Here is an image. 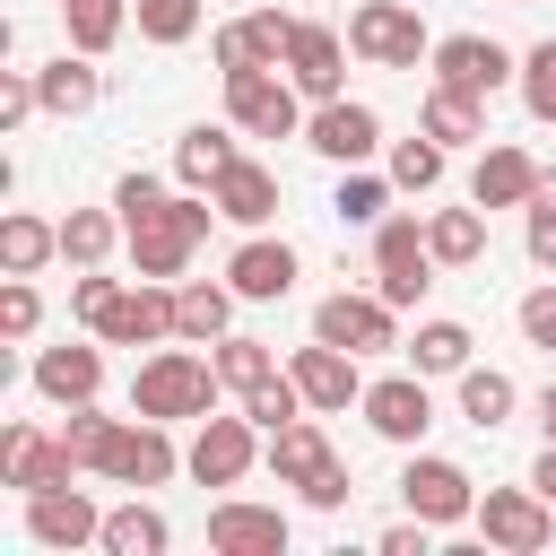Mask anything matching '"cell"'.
<instances>
[{
	"label": "cell",
	"mask_w": 556,
	"mask_h": 556,
	"mask_svg": "<svg viewBox=\"0 0 556 556\" xmlns=\"http://www.w3.org/2000/svg\"><path fill=\"white\" fill-rule=\"evenodd\" d=\"M217 391H226V374H217V356H200L191 339L182 348H156V356H139V374H130V417H165V426H200L208 408H217Z\"/></svg>",
	"instance_id": "1"
},
{
	"label": "cell",
	"mask_w": 556,
	"mask_h": 556,
	"mask_svg": "<svg viewBox=\"0 0 556 556\" xmlns=\"http://www.w3.org/2000/svg\"><path fill=\"white\" fill-rule=\"evenodd\" d=\"M208 217H217V200H200V191H165V200H156L148 217H130V235H122L130 269H139V278H182L191 252L208 243Z\"/></svg>",
	"instance_id": "2"
},
{
	"label": "cell",
	"mask_w": 556,
	"mask_h": 556,
	"mask_svg": "<svg viewBox=\"0 0 556 556\" xmlns=\"http://www.w3.org/2000/svg\"><path fill=\"white\" fill-rule=\"evenodd\" d=\"M348 52L374 61V70H417V61H434V35H426L417 0H356L348 9Z\"/></svg>",
	"instance_id": "3"
},
{
	"label": "cell",
	"mask_w": 556,
	"mask_h": 556,
	"mask_svg": "<svg viewBox=\"0 0 556 556\" xmlns=\"http://www.w3.org/2000/svg\"><path fill=\"white\" fill-rule=\"evenodd\" d=\"M226 122L243 130V139H304V87L287 78V70H243V78H226Z\"/></svg>",
	"instance_id": "4"
},
{
	"label": "cell",
	"mask_w": 556,
	"mask_h": 556,
	"mask_svg": "<svg viewBox=\"0 0 556 556\" xmlns=\"http://www.w3.org/2000/svg\"><path fill=\"white\" fill-rule=\"evenodd\" d=\"M434 243H426V217H382L374 226V295L382 304H426V287H434Z\"/></svg>",
	"instance_id": "5"
},
{
	"label": "cell",
	"mask_w": 556,
	"mask_h": 556,
	"mask_svg": "<svg viewBox=\"0 0 556 556\" xmlns=\"http://www.w3.org/2000/svg\"><path fill=\"white\" fill-rule=\"evenodd\" d=\"M400 504H408L417 521H434V530H460V521H478V478H469L460 460H443V452H408Z\"/></svg>",
	"instance_id": "6"
},
{
	"label": "cell",
	"mask_w": 556,
	"mask_h": 556,
	"mask_svg": "<svg viewBox=\"0 0 556 556\" xmlns=\"http://www.w3.org/2000/svg\"><path fill=\"white\" fill-rule=\"evenodd\" d=\"M261 452H269V434H261L243 408H235V417H217V408H208V417H200V434H191V452H182V469H191L200 486H243Z\"/></svg>",
	"instance_id": "7"
},
{
	"label": "cell",
	"mask_w": 556,
	"mask_h": 556,
	"mask_svg": "<svg viewBox=\"0 0 556 556\" xmlns=\"http://www.w3.org/2000/svg\"><path fill=\"white\" fill-rule=\"evenodd\" d=\"M478 539L486 547H504V556H539L547 539H556V504L521 478V486H486L478 495Z\"/></svg>",
	"instance_id": "8"
},
{
	"label": "cell",
	"mask_w": 556,
	"mask_h": 556,
	"mask_svg": "<svg viewBox=\"0 0 556 556\" xmlns=\"http://www.w3.org/2000/svg\"><path fill=\"white\" fill-rule=\"evenodd\" d=\"M295 26H304V17H287V9L226 17V26L208 35V61H217V78H243V70H287V43H295Z\"/></svg>",
	"instance_id": "9"
},
{
	"label": "cell",
	"mask_w": 556,
	"mask_h": 556,
	"mask_svg": "<svg viewBox=\"0 0 556 556\" xmlns=\"http://www.w3.org/2000/svg\"><path fill=\"white\" fill-rule=\"evenodd\" d=\"M26 539L52 547V556H78V547L104 539V504H96L78 478H70V486H35V495H26Z\"/></svg>",
	"instance_id": "10"
},
{
	"label": "cell",
	"mask_w": 556,
	"mask_h": 556,
	"mask_svg": "<svg viewBox=\"0 0 556 556\" xmlns=\"http://www.w3.org/2000/svg\"><path fill=\"white\" fill-rule=\"evenodd\" d=\"M313 339H330V348H348V356H382V348H400V304L339 287V295L313 304Z\"/></svg>",
	"instance_id": "11"
},
{
	"label": "cell",
	"mask_w": 556,
	"mask_h": 556,
	"mask_svg": "<svg viewBox=\"0 0 556 556\" xmlns=\"http://www.w3.org/2000/svg\"><path fill=\"white\" fill-rule=\"evenodd\" d=\"M96 339L104 348H156V339H174V287L165 278H122V295L96 313Z\"/></svg>",
	"instance_id": "12"
},
{
	"label": "cell",
	"mask_w": 556,
	"mask_h": 556,
	"mask_svg": "<svg viewBox=\"0 0 556 556\" xmlns=\"http://www.w3.org/2000/svg\"><path fill=\"white\" fill-rule=\"evenodd\" d=\"M365 426L382 434V443H400V452H417L426 443V426H434V391H426V374L408 365V374H382V382H365Z\"/></svg>",
	"instance_id": "13"
},
{
	"label": "cell",
	"mask_w": 556,
	"mask_h": 556,
	"mask_svg": "<svg viewBox=\"0 0 556 556\" xmlns=\"http://www.w3.org/2000/svg\"><path fill=\"white\" fill-rule=\"evenodd\" d=\"M434 87L504 96V87H521V61H513L495 35H443V43H434Z\"/></svg>",
	"instance_id": "14"
},
{
	"label": "cell",
	"mask_w": 556,
	"mask_h": 556,
	"mask_svg": "<svg viewBox=\"0 0 556 556\" xmlns=\"http://www.w3.org/2000/svg\"><path fill=\"white\" fill-rule=\"evenodd\" d=\"M304 148L330 156V165H374V156H382V113L356 104V96H330V104H313Z\"/></svg>",
	"instance_id": "15"
},
{
	"label": "cell",
	"mask_w": 556,
	"mask_h": 556,
	"mask_svg": "<svg viewBox=\"0 0 556 556\" xmlns=\"http://www.w3.org/2000/svg\"><path fill=\"white\" fill-rule=\"evenodd\" d=\"M70 478H78L70 434H43V426H9L0 434V486L35 495V486H70Z\"/></svg>",
	"instance_id": "16"
},
{
	"label": "cell",
	"mask_w": 556,
	"mask_h": 556,
	"mask_svg": "<svg viewBox=\"0 0 556 556\" xmlns=\"http://www.w3.org/2000/svg\"><path fill=\"white\" fill-rule=\"evenodd\" d=\"M295 243L287 235H243L235 252H226V287L243 295V304H278V295H295Z\"/></svg>",
	"instance_id": "17"
},
{
	"label": "cell",
	"mask_w": 556,
	"mask_h": 556,
	"mask_svg": "<svg viewBox=\"0 0 556 556\" xmlns=\"http://www.w3.org/2000/svg\"><path fill=\"white\" fill-rule=\"evenodd\" d=\"M365 356H348V348H330V339H304L295 356H287V374H295V391L321 408V417H339L348 400H365V374H356Z\"/></svg>",
	"instance_id": "18"
},
{
	"label": "cell",
	"mask_w": 556,
	"mask_h": 556,
	"mask_svg": "<svg viewBox=\"0 0 556 556\" xmlns=\"http://www.w3.org/2000/svg\"><path fill=\"white\" fill-rule=\"evenodd\" d=\"M174 469H182V452H174L165 417H122V434H113V460H104V478H113V486H165Z\"/></svg>",
	"instance_id": "19"
},
{
	"label": "cell",
	"mask_w": 556,
	"mask_h": 556,
	"mask_svg": "<svg viewBox=\"0 0 556 556\" xmlns=\"http://www.w3.org/2000/svg\"><path fill=\"white\" fill-rule=\"evenodd\" d=\"M287 513L278 504H243V495H226V504H208V547L217 556H287Z\"/></svg>",
	"instance_id": "20"
},
{
	"label": "cell",
	"mask_w": 556,
	"mask_h": 556,
	"mask_svg": "<svg viewBox=\"0 0 556 556\" xmlns=\"http://www.w3.org/2000/svg\"><path fill=\"white\" fill-rule=\"evenodd\" d=\"M287 78L304 87V104H330V96H348V35L339 26H295V43H287Z\"/></svg>",
	"instance_id": "21"
},
{
	"label": "cell",
	"mask_w": 556,
	"mask_h": 556,
	"mask_svg": "<svg viewBox=\"0 0 556 556\" xmlns=\"http://www.w3.org/2000/svg\"><path fill=\"white\" fill-rule=\"evenodd\" d=\"M35 391L52 400V408H87L96 391H104V339L96 348H78V339H61V348H35Z\"/></svg>",
	"instance_id": "22"
},
{
	"label": "cell",
	"mask_w": 556,
	"mask_h": 556,
	"mask_svg": "<svg viewBox=\"0 0 556 556\" xmlns=\"http://www.w3.org/2000/svg\"><path fill=\"white\" fill-rule=\"evenodd\" d=\"M539 156L530 148H513V139H495V148H478V174H469V200L478 208H530V191H539Z\"/></svg>",
	"instance_id": "23"
},
{
	"label": "cell",
	"mask_w": 556,
	"mask_h": 556,
	"mask_svg": "<svg viewBox=\"0 0 556 556\" xmlns=\"http://www.w3.org/2000/svg\"><path fill=\"white\" fill-rule=\"evenodd\" d=\"M208 200H217V217H226V226L261 235V226L278 217V174H269L261 156H235V165L217 174V191H208Z\"/></svg>",
	"instance_id": "24"
},
{
	"label": "cell",
	"mask_w": 556,
	"mask_h": 556,
	"mask_svg": "<svg viewBox=\"0 0 556 556\" xmlns=\"http://www.w3.org/2000/svg\"><path fill=\"white\" fill-rule=\"evenodd\" d=\"M35 87H43V113H52V122H78V113L104 104V70H96V52H78V43H70L61 61H43Z\"/></svg>",
	"instance_id": "25"
},
{
	"label": "cell",
	"mask_w": 556,
	"mask_h": 556,
	"mask_svg": "<svg viewBox=\"0 0 556 556\" xmlns=\"http://www.w3.org/2000/svg\"><path fill=\"white\" fill-rule=\"evenodd\" d=\"M235 139H243L235 122H191V130L174 139V182H182V191H217V174L243 156Z\"/></svg>",
	"instance_id": "26"
},
{
	"label": "cell",
	"mask_w": 556,
	"mask_h": 556,
	"mask_svg": "<svg viewBox=\"0 0 556 556\" xmlns=\"http://www.w3.org/2000/svg\"><path fill=\"white\" fill-rule=\"evenodd\" d=\"M235 287H217V278H182L174 287V339H191V348H217L226 330H235Z\"/></svg>",
	"instance_id": "27"
},
{
	"label": "cell",
	"mask_w": 556,
	"mask_h": 556,
	"mask_svg": "<svg viewBox=\"0 0 556 556\" xmlns=\"http://www.w3.org/2000/svg\"><path fill=\"white\" fill-rule=\"evenodd\" d=\"M269 469H278V486H304V478H321L339 452H330V434H321V408H304L295 426H278L269 434V452H261Z\"/></svg>",
	"instance_id": "28"
},
{
	"label": "cell",
	"mask_w": 556,
	"mask_h": 556,
	"mask_svg": "<svg viewBox=\"0 0 556 556\" xmlns=\"http://www.w3.org/2000/svg\"><path fill=\"white\" fill-rule=\"evenodd\" d=\"M96 547H104V556H165V547H174V521L130 486V504L104 513V539H96Z\"/></svg>",
	"instance_id": "29"
},
{
	"label": "cell",
	"mask_w": 556,
	"mask_h": 556,
	"mask_svg": "<svg viewBox=\"0 0 556 556\" xmlns=\"http://www.w3.org/2000/svg\"><path fill=\"white\" fill-rule=\"evenodd\" d=\"M452 400H460V417H469L478 434H495V426H513V408H521V391H513V374H495V365H460V374H452Z\"/></svg>",
	"instance_id": "30"
},
{
	"label": "cell",
	"mask_w": 556,
	"mask_h": 556,
	"mask_svg": "<svg viewBox=\"0 0 556 556\" xmlns=\"http://www.w3.org/2000/svg\"><path fill=\"white\" fill-rule=\"evenodd\" d=\"M417 130H426V139H443V148H469V139H486V96L426 87V104H417Z\"/></svg>",
	"instance_id": "31"
},
{
	"label": "cell",
	"mask_w": 556,
	"mask_h": 556,
	"mask_svg": "<svg viewBox=\"0 0 556 556\" xmlns=\"http://www.w3.org/2000/svg\"><path fill=\"white\" fill-rule=\"evenodd\" d=\"M122 235H130L122 208H70V217H61V261H70V269H104Z\"/></svg>",
	"instance_id": "32"
},
{
	"label": "cell",
	"mask_w": 556,
	"mask_h": 556,
	"mask_svg": "<svg viewBox=\"0 0 556 556\" xmlns=\"http://www.w3.org/2000/svg\"><path fill=\"white\" fill-rule=\"evenodd\" d=\"M426 243H434L443 269H478V261H486V208H478V200H469V208H434V217H426Z\"/></svg>",
	"instance_id": "33"
},
{
	"label": "cell",
	"mask_w": 556,
	"mask_h": 556,
	"mask_svg": "<svg viewBox=\"0 0 556 556\" xmlns=\"http://www.w3.org/2000/svg\"><path fill=\"white\" fill-rule=\"evenodd\" d=\"M400 348H408V365H417L426 382H452L478 339H469V321H443V313H434V321H417V339H400Z\"/></svg>",
	"instance_id": "34"
},
{
	"label": "cell",
	"mask_w": 556,
	"mask_h": 556,
	"mask_svg": "<svg viewBox=\"0 0 556 556\" xmlns=\"http://www.w3.org/2000/svg\"><path fill=\"white\" fill-rule=\"evenodd\" d=\"M43 261H61V226L9 208V217H0V269H9V278H35Z\"/></svg>",
	"instance_id": "35"
},
{
	"label": "cell",
	"mask_w": 556,
	"mask_h": 556,
	"mask_svg": "<svg viewBox=\"0 0 556 556\" xmlns=\"http://www.w3.org/2000/svg\"><path fill=\"white\" fill-rule=\"evenodd\" d=\"M61 35L78 43V52H113L122 35H130V0H61Z\"/></svg>",
	"instance_id": "36"
},
{
	"label": "cell",
	"mask_w": 556,
	"mask_h": 556,
	"mask_svg": "<svg viewBox=\"0 0 556 556\" xmlns=\"http://www.w3.org/2000/svg\"><path fill=\"white\" fill-rule=\"evenodd\" d=\"M391 174H365V165H339V191H330V208H339V226H382L391 217Z\"/></svg>",
	"instance_id": "37"
},
{
	"label": "cell",
	"mask_w": 556,
	"mask_h": 556,
	"mask_svg": "<svg viewBox=\"0 0 556 556\" xmlns=\"http://www.w3.org/2000/svg\"><path fill=\"white\" fill-rule=\"evenodd\" d=\"M200 0H130V26H139V43H156V52H174V43H191L200 35Z\"/></svg>",
	"instance_id": "38"
},
{
	"label": "cell",
	"mask_w": 556,
	"mask_h": 556,
	"mask_svg": "<svg viewBox=\"0 0 556 556\" xmlns=\"http://www.w3.org/2000/svg\"><path fill=\"white\" fill-rule=\"evenodd\" d=\"M208 356H217V374H226V391H235V400H243L252 382H269V374H278V348H269V339H243V330H226Z\"/></svg>",
	"instance_id": "39"
},
{
	"label": "cell",
	"mask_w": 556,
	"mask_h": 556,
	"mask_svg": "<svg viewBox=\"0 0 556 556\" xmlns=\"http://www.w3.org/2000/svg\"><path fill=\"white\" fill-rule=\"evenodd\" d=\"M304 408H313V400H304V391H295V374H287V365H278V374H269V382H252V391H243V417H252V426H261V434H278V426H295V417H304Z\"/></svg>",
	"instance_id": "40"
},
{
	"label": "cell",
	"mask_w": 556,
	"mask_h": 556,
	"mask_svg": "<svg viewBox=\"0 0 556 556\" xmlns=\"http://www.w3.org/2000/svg\"><path fill=\"white\" fill-rule=\"evenodd\" d=\"M61 434H70V452H78V469H96V478H104V460H113V434H122V417H104V408L87 400V408H70V426H61Z\"/></svg>",
	"instance_id": "41"
},
{
	"label": "cell",
	"mask_w": 556,
	"mask_h": 556,
	"mask_svg": "<svg viewBox=\"0 0 556 556\" xmlns=\"http://www.w3.org/2000/svg\"><path fill=\"white\" fill-rule=\"evenodd\" d=\"M443 156H452V148L417 130V139H400V148H391V182H400V191H434V182H443Z\"/></svg>",
	"instance_id": "42"
},
{
	"label": "cell",
	"mask_w": 556,
	"mask_h": 556,
	"mask_svg": "<svg viewBox=\"0 0 556 556\" xmlns=\"http://www.w3.org/2000/svg\"><path fill=\"white\" fill-rule=\"evenodd\" d=\"M521 104H530V122H547V130H556V35L521 52Z\"/></svg>",
	"instance_id": "43"
},
{
	"label": "cell",
	"mask_w": 556,
	"mask_h": 556,
	"mask_svg": "<svg viewBox=\"0 0 556 556\" xmlns=\"http://www.w3.org/2000/svg\"><path fill=\"white\" fill-rule=\"evenodd\" d=\"M35 321H43L35 278H9V269H0V330H9V339H35Z\"/></svg>",
	"instance_id": "44"
},
{
	"label": "cell",
	"mask_w": 556,
	"mask_h": 556,
	"mask_svg": "<svg viewBox=\"0 0 556 556\" xmlns=\"http://www.w3.org/2000/svg\"><path fill=\"white\" fill-rule=\"evenodd\" d=\"M43 113V87H35V70H0V130H26Z\"/></svg>",
	"instance_id": "45"
},
{
	"label": "cell",
	"mask_w": 556,
	"mask_h": 556,
	"mask_svg": "<svg viewBox=\"0 0 556 556\" xmlns=\"http://www.w3.org/2000/svg\"><path fill=\"white\" fill-rule=\"evenodd\" d=\"M513 321H521V339H530V348H547V356H556V278H547V287H530Z\"/></svg>",
	"instance_id": "46"
},
{
	"label": "cell",
	"mask_w": 556,
	"mask_h": 556,
	"mask_svg": "<svg viewBox=\"0 0 556 556\" xmlns=\"http://www.w3.org/2000/svg\"><path fill=\"white\" fill-rule=\"evenodd\" d=\"M113 295H122V278H104V269H78V278H70V313H78L87 330H96V313H104Z\"/></svg>",
	"instance_id": "47"
},
{
	"label": "cell",
	"mask_w": 556,
	"mask_h": 556,
	"mask_svg": "<svg viewBox=\"0 0 556 556\" xmlns=\"http://www.w3.org/2000/svg\"><path fill=\"white\" fill-rule=\"evenodd\" d=\"M295 495H304L313 513H348V495H356V478H348V460H330V469H321V478H304Z\"/></svg>",
	"instance_id": "48"
},
{
	"label": "cell",
	"mask_w": 556,
	"mask_h": 556,
	"mask_svg": "<svg viewBox=\"0 0 556 556\" xmlns=\"http://www.w3.org/2000/svg\"><path fill=\"white\" fill-rule=\"evenodd\" d=\"M156 200H165V182H156V174H122V182H113V208H122V226H130V217H148Z\"/></svg>",
	"instance_id": "49"
},
{
	"label": "cell",
	"mask_w": 556,
	"mask_h": 556,
	"mask_svg": "<svg viewBox=\"0 0 556 556\" xmlns=\"http://www.w3.org/2000/svg\"><path fill=\"white\" fill-rule=\"evenodd\" d=\"M374 547H382V556H426V547H434V521H417V513H408V521H391Z\"/></svg>",
	"instance_id": "50"
},
{
	"label": "cell",
	"mask_w": 556,
	"mask_h": 556,
	"mask_svg": "<svg viewBox=\"0 0 556 556\" xmlns=\"http://www.w3.org/2000/svg\"><path fill=\"white\" fill-rule=\"evenodd\" d=\"M530 486H539V495H547V504H556V434H547V443H539V460H530Z\"/></svg>",
	"instance_id": "51"
},
{
	"label": "cell",
	"mask_w": 556,
	"mask_h": 556,
	"mask_svg": "<svg viewBox=\"0 0 556 556\" xmlns=\"http://www.w3.org/2000/svg\"><path fill=\"white\" fill-rule=\"evenodd\" d=\"M539 426L556 434V374H547V391H539Z\"/></svg>",
	"instance_id": "52"
},
{
	"label": "cell",
	"mask_w": 556,
	"mask_h": 556,
	"mask_svg": "<svg viewBox=\"0 0 556 556\" xmlns=\"http://www.w3.org/2000/svg\"><path fill=\"white\" fill-rule=\"evenodd\" d=\"M513 9H539V0H513Z\"/></svg>",
	"instance_id": "53"
}]
</instances>
